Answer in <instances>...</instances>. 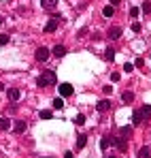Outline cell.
Returning a JSON list of instances; mask_svg holds the SVG:
<instances>
[{"label": "cell", "mask_w": 151, "mask_h": 158, "mask_svg": "<svg viewBox=\"0 0 151 158\" xmlns=\"http://www.w3.org/2000/svg\"><path fill=\"white\" fill-rule=\"evenodd\" d=\"M34 58H36L38 62H45V60L49 58V49H47V47H38V49L34 52Z\"/></svg>", "instance_id": "obj_2"}, {"label": "cell", "mask_w": 151, "mask_h": 158, "mask_svg": "<svg viewBox=\"0 0 151 158\" xmlns=\"http://www.w3.org/2000/svg\"><path fill=\"white\" fill-rule=\"evenodd\" d=\"M60 94L62 96H70L73 94V85L70 83H60Z\"/></svg>", "instance_id": "obj_5"}, {"label": "cell", "mask_w": 151, "mask_h": 158, "mask_svg": "<svg viewBox=\"0 0 151 158\" xmlns=\"http://www.w3.org/2000/svg\"><path fill=\"white\" fill-rule=\"evenodd\" d=\"M106 34H109V39H113V41H115V39H119V36L124 34V30H121L119 26H115V28H109V32H106Z\"/></svg>", "instance_id": "obj_3"}, {"label": "cell", "mask_w": 151, "mask_h": 158, "mask_svg": "<svg viewBox=\"0 0 151 158\" xmlns=\"http://www.w3.org/2000/svg\"><path fill=\"white\" fill-rule=\"evenodd\" d=\"M9 43V34H0V45H6Z\"/></svg>", "instance_id": "obj_26"}, {"label": "cell", "mask_w": 151, "mask_h": 158, "mask_svg": "<svg viewBox=\"0 0 151 158\" xmlns=\"http://www.w3.org/2000/svg\"><path fill=\"white\" fill-rule=\"evenodd\" d=\"M121 101H124L126 105H130V103L134 101V94H132V92H124V94H121Z\"/></svg>", "instance_id": "obj_12"}, {"label": "cell", "mask_w": 151, "mask_h": 158, "mask_svg": "<svg viewBox=\"0 0 151 158\" xmlns=\"http://www.w3.org/2000/svg\"><path fill=\"white\" fill-rule=\"evenodd\" d=\"M58 24H60V17H51L49 22H47V26H45V32H55Z\"/></svg>", "instance_id": "obj_4"}, {"label": "cell", "mask_w": 151, "mask_h": 158, "mask_svg": "<svg viewBox=\"0 0 151 158\" xmlns=\"http://www.w3.org/2000/svg\"><path fill=\"white\" fill-rule=\"evenodd\" d=\"M9 126H11L9 118H0V131H9Z\"/></svg>", "instance_id": "obj_16"}, {"label": "cell", "mask_w": 151, "mask_h": 158, "mask_svg": "<svg viewBox=\"0 0 151 158\" xmlns=\"http://www.w3.org/2000/svg\"><path fill=\"white\" fill-rule=\"evenodd\" d=\"M109 145H111V139H109V137H102V141H100V150H106Z\"/></svg>", "instance_id": "obj_20"}, {"label": "cell", "mask_w": 151, "mask_h": 158, "mask_svg": "<svg viewBox=\"0 0 151 158\" xmlns=\"http://www.w3.org/2000/svg\"><path fill=\"white\" fill-rule=\"evenodd\" d=\"M53 53H55L58 58H62V56L66 53V47H64V45H55V47H53Z\"/></svg>", "instance_id": "obj_11"}, {"label": "cell", "mask_w": 151, "mask_h": 158, "mask_svg": "<svg viewBox=\"0 0 151 158\" xmlns=\"http://www.w3.org/2000/svg\"><path fill=\"white\" fill-rule=\"evenodd\" d=\"M9 98H11L13 103H17V101L22 98V94H19V90H15V88H11V90H9Z\"/></svg>", "instance_id": "obj_7"}, {"label": "cell", "mask_w": 151, "mask_h": 158, "mask_svg": "<svg viewBox=\"0 0 151 158\" xmlns=\"http://www.w3.org/2000/svg\"><path fill=\"white\" fill-rule=\"evenodd\" d=\"M13 131L15 132H24L26 131V122L24 120H15V122H13Z\"/></svg>", "instance_id": "obj_6"}, {"label": "cell", "mask_w": 151, "mask_h": 158, "mask_svg": "<svg viewBox=\"0 0 151 158\" xmlns=\"http://www.w3.org/2000/svg\"><path fill=\"white\" fill-rule=\"evenodd\" d=\"M141 122H143V113H141V111H134V115H132V124L138 126Z\"/></svg>", "instance_id": "obj_10"}, {"label": "cell", "mask_w": 151, "mask_h": 158, "mask_svg": "<svg viewBox=\"0 0 151 158\" xmlns=\"http://www.w3.org/2000/svg\"><path fill=\"white\" fill-rule=\"evenodd\" d=\"M55 73H53V71H45V73H41V77H38V81H36V83H38V85H41V88H47V85H53V83H55Z\"/></svg>", "instance_id": "obj_1"}, {"label": "cell", "mask_w": 151, "mask_h": 158, "mask_svg": "<svg viewBox=\"0 0 151 158\" xmlns=\"http://www.w3.org/2000/svg\"><path fill=\"white\" fill-rule=\"evenodd\" d=\"M151 156V150L149 148H141V152H138V158H149Z\"/></svg>", "instance_id": "obj_17"}, {"label": "cell", "mask_w": 151, "mask_h": 158, "mask_svg": "<svg viewBox=\"0 0 151 158\" xmlns=\"http://www.w3.org/2000/svg\"><path fill=\"white\" fill-rule=\"evenodd\" d=\"M109 2H111V6H117V4H119L121 0H109Z\"/></svg>", "instance_id": "obj_30"}, {"label": "cell", "mask_w": 151, "mask_h": 158, "mask_svg": "<svg viewBox=\"0 0 151 158\" xmlns=\"http://www.w3.org/2000/svg\"><path fill=\"white\" fill-rule=\"evenodd\" d=\"M124 71H126V73H132V71H134V64L126 62V64H124Z\"/></svg>", "instance_id": "obj_25"}, {"label": "cell", "mask_w": 151, "mask_h": 158, "mask_svg": "<svg viewBox=\"0 0 151 158\" xmlns=\"http://www.w3.org/2000/svg\"><path fill=\"white\" fill-rule=\"evenodd\" d=\"M41 4H43V9H53L58 4V0H41Z\"/></svg>", "instance_id": "obj_15"}, {"label": "cell", "mask_w": 151, "mask_h": 158, "mask_svg": "<svg viewBox=\"0 0 151 158\" xmlns=\"http://www.w3.org/2000/svg\"><path fill=\"white\" fill-rule=\"evenodd\" d=\"M132 30H134V32H141L143 28H141V24H138V22H134V24H132Z\"/></svg>", "instance_id": "obj_28"}, {"label": "cell", "mask_w": 151, "mask_h": 158, "mask_svg": "<svg viewBox=\"0 0 151 158\" xmlns=\"http://www.w3.org/2000/svg\"><path fill=\"white\" fill-rule=\"evenodd\" d=\"M75 122L79 124V126H81V124H85V115H81V113H79V115L75 118Z\"/></svg>", "instance_id": "obj_23"}, {"label": "cell", "mask_w": 151, "mask_h": 158, "mask_svg": "<svg viewBox=\"0 0 151 158\" xmlns=\"http://www.w3.org/2000/svg\"><path fill=\"white\" fill-rule=\"evenodd\" d=\"M96 109H98V111H109V109H111V101H106V98L100 101V103L96 105Z\"/></svg>", "instance_id": "obj_8"}, {"label": "cell", "mask_w": 151, "mask_h": 158, "mask_svg": "<svg viewBox=\"0 0 151 158\" xmlns=\"http://www.w3.org/2000/svg\"><path fill=\"white\" fill-rule=\"evenodd\" d=\"M109 158H115V156H109Z\"/></svg>", "instance_id": "obj_33"}, {"label": "cell", "mask_w": 151, "mask_h": 158, "mask_svg": "<svg viewBox=\"0 0 151 158\" xmlns=\"http://www.w3.org/2000/svg\"><path fill=\"white\" fill-rule=\"evenodd\" d=\"M141 11H145V13H151V2H149V0H145V2H143V9H141Z\"/></svg>", "instance_id": "obj_22"}, {"label": "cell", "mask_w": 151, "mask_h": 158, "mask_svg": "<svg viewBox=\"0 0 151 158\" xmlns=\"http://www.w3.org/2000/svg\"><path fill=\"white\" fill-rule=\"evenodd\" d=\"M85 143H87V137H85V135H79V137H77V150H83Z\"/></svg>", "instance_id": "obj_9"}, {"label": "cell", "mask_w": 151, "mask_h": 158, "mask_svg": "<svg viewBox=\"0 0 151 158\" xmlns=\"http://www.w3.org/2000/svg\"><path fill=\"white\" fill-rule=\"evenodd\" d=\"M2 22H4V19H2V17H0V24H2Z\"/></svg>", "instance_id": "obj_32"}, {"label": "cell", "mask_w": 151, "mask_h": 158, "mask_svg": "<svg viewBox=\"0 0 151 158\" xmlns=\"http://www.w3.org/2000/svg\"><path fill=\"white\" fill-rule=\"evenodd\" d=\"M138 111L143 113V118H151V105H143Z\"/></svg>", "instance_id": "obj_14"}, {"label": "cell", "mask_w": 151, "mask_h": 158, "mask_svg": "<svg viewBox=\"0 0 151 158\" xmlns=\"http://www.w3.org/2000/svg\"><path fill=\"white\" fill-rule=\"evenodd\" d=\"M130 132H132V126H124L119 131V137H130Z\"/></svg>", "instance_id": "obj_19"}, {"label": "cell", "mask_w": 151, "mask_h": 158, "mask_svg": "<svg viewBox=\"0 0 151 158\" xmlns=\"http://www.w3.org/2000/svg\"><path fill=\"white\" fill-rule=\"evenodd\" d=\"M138 13H141V9H130V15H132V17H134V19H136V17H138Z\"/></svg>", "instance_id": "obj_27"}, {"label": "cell", "mask_w": 151, "mask_h": 158, "mask_svg": "<svg viewBox=\"0 0 151 158\" xmlns=\"http://www.w3.org/2000/svg\"><path fill=\"white\" fill-rule=\"evenodd\" d=\"M111 81H119V73H113L111 75Z\"/></svg>", "instance_id": "obj_29"}, {"label": "cell", "mask_w": 151, "mask_h": 158, "mask_svg": "<svg viewBox=\"0 0 151 158\" xmlns=\"http://www.w3.org/2000/svg\"><path fill=\"white\" fill-rule=\"evenodd\" d=\"M38 115H41V118H43V120H51V118H53V113H51L49 109H43V111H41V113H38Z\"/></svg>", "instance_id": "obj_18"}, {"label": "cell", "mask_w": 151, "mask_h": 158, "mask_svg": "<svg viewBox=\"0 0 151 158\" xmlns=\"http://www.w3.org/2000/svg\"><path fill=\"white\" fill-rule=\"evenodd\" d=\"M64 158H73V154H70V152H66V154H64Z\"/></svg>", "instance_id": "obj_31"}, {"label": "cell", "mask_w": 151, "mask_h": 158, "mask_svg": "<svg viewBox=\"0 0 151 158\" xmlns=\"http://www.w3.org/2000/svg\"><path fill=\"white\" fill-rule=\"evenodd\" d=\"M53 107H55V109H62V107H64V101H62V98H53Z\"/></svg>", "instance_id": "obj_21"}, {"label": "cell", "mask_w": 151, "mask_h": 158, "mask_svg": "<svg viewBox=\"0 0 151 158\" xmlns=\"http://www.w3.org/2000/svg\"><path fill=\"white\" fill-rule=\"evenodd\" d=\"M113 13H115V6H111V4H106V6L102 9V15H104V17H111Z\"/></svg>", "instance_id": "obj_13"}, {"label": "cell", "mask_w": 151, "mask_h": 158, "mask_svg": "<svg viewBox=\"0 0 151 158\" xmlns=\"http://www.w3.org/2000/svg\"><path fill=\"white\" fill-rule=\"evenodd\" d=\"M104 56H106V60H113V58H115V52H113V49H111V47H109V49H106V53H104Z\"/></svg>", "instance_id": "obj_24"}]
</instances>
